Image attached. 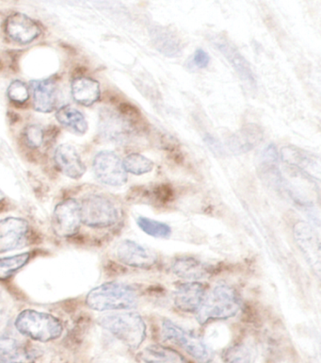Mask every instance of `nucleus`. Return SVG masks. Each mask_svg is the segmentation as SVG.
Here are the masks:
<instances>
[{
	"label": "nucleus",
	"mask_w": 321,
	"mask_h": 363,
	"mask_svg": "<svg viewBox=\"0 0 321 363\" xmlns=\"http://www.w3.org/2000/svg\"><path fill=\"white\" fill-rule=\"evenodd\" d=\"M86 304L96 311L131 310L139 304V293L133 286L107 282L89 291Z\"/></svg>",
	"instance_id": "nucleus-1"
},
{
	"label": "nucleus",
	"mask_w": 321,
	"mask_h": 363,
	"mask_svg": "<svg viewBox=\"0 0 321 363\" xmlns=\"http://www.w3.org/2000/svg\"><path fill=\"white\" fill-rule=\"evenodd\" d=\"M242 307L237 291L231 286L219 284L205 294V299L196 311V320L201 325L211 321L226 320L236 316Z\"/></svg>",
	"instance_id": "nucleus-2"
},
{
	"label": "nucleus",
	"mask_w": 321,
	"mask_h": 363,
	"mask_svg": "<svg viewBox=\"0 0 321 363\" xmlns=\"http://www.w3.org/2000/svg\"><path fill=\"white\" fill-rule=\"evenodd\" d=\"M100 327L113 334L132 350H136L145 341L146 324L137 313H108L97 320Z\"/></svg>",
	"instance_id": "nucleus-3"
},
{
	"label": "nucleus",
	"mask_w": 321,
	"mask_h": 363,
	"mask_svg": "<svg viewBox=\"0 0 321 363\" xmlns=\"http://www.w3.org/2000/svg\"><path fill=\"white\" fill-rule=\"evenodd\" d=\"M14 327L22 335L40 342L55 341L64 333V325L56 316L30 308L17 315Z\"/></svg>",
	"instance_id": "nucleus-4"
},
{
	"label": "nucleus",
	"mask_w": 321,
	"mask_h": 363,
	"mask_svg": "<svg viewBox=\"0 0 321 363\" xmlns=\"http://www.w3.org/2000/svg\"><path fill=\"white\" fill-rule=\"evenodd\" d=\"M82 224L93 228L113 227L119 221L120 213L116 204L108 197L91 194L81 202Z\"/></svg>",
	"instance_id": "nucleus-5"
},
{
	"label": "nucleus",
	"mask_w": 321,
	"mask_h": 363,
	"mask_svg": "<svg viewBox=\"0 0 321 363\" xmlns=\"http://www.w3.org/2000/svg\"><path fill=\"white\" fill-rule=\"evenodd\" d=\"M162 336L167 341L173 342L181 347L198 362H206L212 359L211 351L202 340L174 324L170 320H163Z\"/></svg>",
	"instance_id": "nucleus-6"
},
{
	"label": "nucleus",
	"mask_w": 321,
	"mask_h": 363,
	"mask_svg": "<svg viewBox=\"0 0 321 363\" xmlns=\"http://www.w3.org/2000/svg\"><path fill=\"white\" fill-rule=\"evenodd\" d=\"M93 170L97 181L102 184L119 187L128 182V174L123 162L116 152L100 151L94 158Z\"/></svg>",
	"instance_id": "nucleus-7"
},
{
	"label": "nucleus",
	"mask_w": 321,
	"mask_h": 363,
	"mask_svg": "<svg viewBox=\"0 0 321 363\" xmlns=\"http://www.w3.org/2000/svg\"><path fill=\"white\" fill-rule=\"evenodd\" d=\"M98 130L103 138L108 141L125 144L137 130V125L122 116L118 110L104 108L99 113Z\"/></svg>",
	"instance_id": "nucleus-8"
},
{
	"label": "nucleus",
	"mask_w": 321,
	"mask_h": 363,
	"mask_svg": "<svg viewBox=\"0 0 321 363\" xmlns=\"http://www.w3.org/2000/svg\"><path fill=\"white\" fill-rule=\"evenodd\" d=\"M81 224V205L77 199H64L54 208L52 228L57 236L68 238L76 235Z\"/></svg>",
	"instance_id": "nucleus-9"
},
{
	"label": "nucleus",
	"mask_w": 321,
	"mask_h": 363,
	"mask_svg": "<svg viewBox=\"0 0 321 363\" xmlns=\"http://www.w3.org/2000/svg\"><path fill=\"white\" fill-rule=\"evenodd\" d=\"M4 30L11 41L19 45L30 44L42 33L38 23L22 13H13L9 16L5 20Z\"/></svg>",
	"instance_id": "nucleus-10"
},
{
	"label": "nucleus",
	"mask_w": 321,
	"mask_h": 363,
	"mask_svg": "<svg viewBox=\"0 0 321 363\" xmlns=\"http://www.w3.org/2000/svg\"><path fill=\"white\" fill-rule=\"evenodd\" d=\"M215 48L225 57L229 64L233 67L235 71L240 76V79L251 89L256 90L257 82L254 71L247 60L237 50L232 43L223 36H216L212 39Z\"/></svg>",
	"instance_id": "nucleus-11"
},
{
	"label": "nucleus",
	"mask_w": 321,
	"mask_h": 363,
	"mask_svg": "<svg viewBox=\"0 0 321 363\" xmlns=\"http://www.w3.org/2000/svg\"><path fill=\"white\" fill-rule=\"evenodd\" d=\"M30 230L27 220L19 217L0 220V253L23 247L27 242Z\"/></svg>",
	"instance_id": "nucleus-12"
},
{
	"label": "nucleus",
	"mask_w": 321,
	"mask_h": 363,
	"mask_svg": "<svg viewBox=\"0 0 321 363\" xmlns=\"http://www.w3.org/2000/svg\"><path fill=\"white\" fill-rule=\"evenodd\" d=\"M294 236L309 265L320 277V242L312 225L305 222L297 223L294 227Z\"/></svg>",
	"instance_id": "nucleus-13"
},
{
	"label": "nucleus",
	"mask_w": 321,
	"mask_h": 363,
	"mask_svg": "<svg viewBox=\"0 0 321 363\" xmlns=\"http://www.w3.org/2000/svg\"><path fill=\"white\" fill-rule=\"evenodd\" d=\"M116 257L120 262L139 269H151L157 262L156 254L130 240H125L116 248Z\"/></svg>",
	"instance_id": "nucleus-14"
},
{
	"label": "nucleus",
	"mask_w": 321,
	"mask_h": 363,
	"mask_svg": "<svg viewBox=\"0 0 321 363\" xmlns=\"http://www.w3.org/2000/svg\"><path fill=\"white\" fill-rule=\"evenodd\" d=\"M30 89L34 110L42 113H50L55 110L59 96L55 79H33L30 82Z\"/></svg>",
	"instance_id": "nucleus-15"
},
{
	"label": "nucleus",
	"mask_w": 321,
	"mask_h": 363,
	"mask_svg": "<svg viewBox=\"0 0 321 363\" xmlns=\"http://www.w3.org/2000/svg\"><path fill=\"white\" fill-rule=\"evenodd\" d=\"M206 294V287L201 282H187L177 286L174 294V304L184 313H196Z\"/></svg>",
	"instance_id": "nucleus-16"
},
{
	"label": "nucleus",
	"mask_w": 321,
	"mask_h": 363,
	"mask_svg": "<svg viewBox=\"0 0 321 363\" xmlns=\"http://www.w3.org/2000/svg\"><path fill=\"white\" fill-rule=\"evenodd\" d=\"M54 162L64 175L73 179H79L86 173V165L73 145H59L54 153Z\"/></svg>",
	"instance_id": "nucleus-17"
},
{
	"label": "nucleus",
	"mask_w": 321,
	"mask_h": 363,
	"mask_svg": "<svg viewBox=\"0 0 321 363\" xmlns=\"http://www.w3.org/2000/svg\"><path fill=\"white\" fill-rule=\"evenodd\" d=\"M263 137V130L259 125H246L228 139V150L237 155L247 153L262 142Z\"/></svg>",
	"instance_id": "nucleus-18"
},
{
	"label": "nucleus",
	"mask_w": 321,
	"mask_h": 363,
	"mask_svg": "<svg viewBox=\"0 0 321 363\" xmlns=\"http://www.w3.org/2000/svg\"><path fill=\"white\" fill-rule=\"evenodd\" d=\"M149 35L154 48L162 55L176 58L182 54V45L179 37L167 28L153 26L149 28Z\"/></svg>",
	"instance_id": "nucleus-19"
},
{
	"label": "nucleus",
	"mask_w": 321,
	"mask_h": 363,
	"mask_svg": "<svg viewBox=\"0 0 321 363\" xmlns=\"http://www.w3.org/2000/svg\"><path fill=\"white\" fill-rule=\"evenodd\" d=\"M71 94L74 101L85 107H90L98 101L101 90L98 82L83 75L73 78Z\"/></svg>",
	"instance_id": "nucleus-20"
},
{
	"label": "nucleus",
	"mask_w": 321,
	"mask_h": 363,
	"mask_svg": "<svg viewBox=\"0 0 321 363\" xmlns=\"http://www.w3.org/2000/svg\"><path fill=\"white\" fill-rule=\"evenodd\" d=\"M171 270L180 279L188 280L203 279L213 271L208 264H203L193 257H181L174 259Z\"/></svg>",
	"instance_id": "nucleus-21"
},
{
	"label": "nucleus",
	"mask_w": 321,
	"mask_h": 363,
	"mask_svg": "<svg viewBox=\"0 0 321 363\" xmlns=\"http://www.w3.org/2000/svg\"><path fill=\"white\" fill-rule=\"evenodd\" d=\"M34 361V354L21 342L9 337H0V362Z\"/></svg>",
	"instance_id": "nucleus-22"
},
{
	"label": "nucleus",
	"mask_w": 321,
	"mask_h": 363,
	"mask_svg": "<svg viewBox=\"0 0 321 363\" xmlns=\"http://www.w3.org/2000/svg\"><path fill=\"white\" fill-rule=\"evenodd\" d=\"M56 119L62 125L77 135H84L88 131V122L81 111L65 105L56 111Z\"/></svg>",
	"instance_id": "nucleus-23"
},
{
	"label": "nucleus",
	"mask_w": 321,
	"mask_h": 363,
	"mask_svg": "<svg viewBox=\"0 0 321 363\" xmlns=\"http://www.w3.org/2000/svg\"><path fill=\"white\" fill-rule=\"evenodd\" d=\"M137 361L149 363L162 362H186L187 359L171 348L162 347V345H149L140 351L137 356Z\"/></svg>",
	"instance_id": "nucleus-24"
},
{
	"label": "nucleus",
	"mask_w": 321,
	"mask_h": 363,
	"mask_svg": "<svg viewBox=\"0 0 321 363\" xmlns=\"http://www.w3.org/2000/svg\"><path fill=\"white\" fill-rule=\"evenodd\" d=\"M282 158L286 164L296 167L300 172L305 173L308 177H311L309 169H314L315 167L320 168L319 162L315 160L313 155L291 145L283 148Z\"/></svg>",
	"instance_id": "nucleus-25"
},
{
	"label": "nucleus",
	"mask_w": 321,
	"mask_h": 363,
	"mask_svg": "<svg viewBox=\"0 0 321 363\" xmlns=\"http://www.w3.org/2000/svg\"><path fill=\"white\" fill-rule=\"evenodd\" d=\"M30 259V252L0 258V281L10 279L13 274L26 267Z\"/></svg>",
	"instance_id": "nucleus-26"
},
{
	"label": "nucleus",
	"mask_w": 321,
	"mask_h": 363,
	"mask_svg": "<svg viewBox=\"0 0 321 363\" xmlns=\"http://www.w3.org/2000/svg\"><path fill=\"white\" fill-rule=\"evenodd\" d=\"M137 224L143 233L154 238L167 239L171 234V228L167 224L147 217H137Z\"/></svg>",
	"instance_id": "nucleus-27"
},
{
	"label": "nucleus",
	"mask_w": 321,
	"mask_h": 363,
	"mask_svg": "<svg viewBox=\"0 0 321 363\" xmlns=\"http://www.w3.org/2000/svg\"><path fill=\"white\" fill-rule=\"evenodd\" d=\"M125 170L127 173L133 174V175L140 176L143 174L150 173L154 168V162L137 153H132L125 157L123 161Z\"/></svg>",
	"instance_id": "nucleus-28"
},
{
	"label": "nucleus",
	"mask_w": 321,
	"mask_h": 363,
	"mask_svg": "<svg viewBox=\"0 0 321 363\" xmlns=\"http://www.w3.org/2000/svg\"><path fill=\"white\" fill-rule=\"evenodd\" d=\"M24 143L30 150H37L45 144V130L39 125H28L23 131Z\"/></svg>",
	"instance_id": "nucleus-29"
},
{
	"label": "nucleus",
	"mask_w": 321,
	"mask_h": 363,
	"mask_svg": "<svg viewBox=\"0 0 321 363\" xmlns=\"http://www.w3.org/2000/svg\"><path fill=\"white\" fill-rule=\"evenodd\" d=\"M30 88L21 81H13L7 89L8 99L16 105H23L30 99Z\"/></svg>",
	"instance_id": "nucleus-30"
},
{
	"label": "nucleus",
	"mask_w": 321,
	"mask_h": 363,
	"mask_svg": "<svg viewBox=\"0 0 321 363\" xmlns=\"http://www.w3.org/2000/svg\"><path fill=\"white\" fill-rule=\"evenodd\" d=\"M226 362H251V354L244 345H236L230 347L225 353Z\"/></svg>",
	"instance_id": "nucleus-31"
},
{
	"label": "nucleus",
	"mask_w": 321,
	"mask_h": 363,
	"mask_svg": "<svg viewBox=\"0 0 321 363\" xmlns=\"http://www.w3.org/2000/svg\"><path fill=\"white\" fill-rule=\"evenodd\" d=\"M203 140H205L206 145H208V147L212 152L216 154V155H223L225 154L223 145L215 137L206 134Z\"/></svg>",
	"instance_id": "nucleus-32"
},
{
	"label": "nucleus",
	"mask_w": 321,
	"mask_h": 363,
	"mask_svg": "<svg viewBox=\"0 0 321 363\" xmlns=\"http://www.w3.org/2000/svg\"><path fill=\"white\" fill-rule=\"evenodd\" d=\"M209 61H210V59H209L208 54L206 53L205 50H202V48H199V50L195 51L193 55V62L197 67H208Z\"/></svg>",
	"instance_id": "nucleus-33"
},
{
	"label": "nucleus",
	"mask_w": 321,
	"mask_h": 363,
	"mask_svg": "<svg viewBox=\"0 0 321 363\" xmlns=\"http://www.w3.org/2000/svg\"><path fill=\"white\" fill-rule=\"evenodd\" d=\"M278 160H279V154L276 147L274 145H269L263 151L262 162H278Z\"/></svg>",
	"instance_id": "nucleus-34"
},
{
	"label": "nucleus",
	"mask_w": 321,
	"mask_h": 363,
	"mask_svg": "<svg viewBox=\"0 0 321 363\" xmlns=\"http://www.w3.org/2000/svg\"><path fill=\"white\" fill-rule=\"evenodd\" d=\"M8 119L11 124H17L20 121L19 114L13 113V111H9Z\"/></svg>",
	"instance_id": "nucleus-35"
},
{
	"label": "nucleus",
	"mask_w": 321,
	"mask_h": 363,
	"mask_svg": "<svg viewBox=\"0 0 321 363\" xmlns=\"http://www.w3.org/2000/svg\"><path fill=\"white\" fill-rule=\"evenodd\" d=\"M5 199V194L2 193L1 190H0V203Z\"/></svg>",
	"instance_id": "nucleus-36"
},
{
	"label": "nucleus",
	"mask_w": 321,
	"mask_h": 363,
	"mask_svg": "<svg viewBox=\"0 0 321 363\" xmlns=\"http://www.w3.org/2000/svg\"><path fill=\"white\" fill-rule=\"evenodd\" d=\"M4 70V64H3L1 58H0V72Z\"/></svg>",
	"instance_id": "nucleus-37"
}]
</instances>
